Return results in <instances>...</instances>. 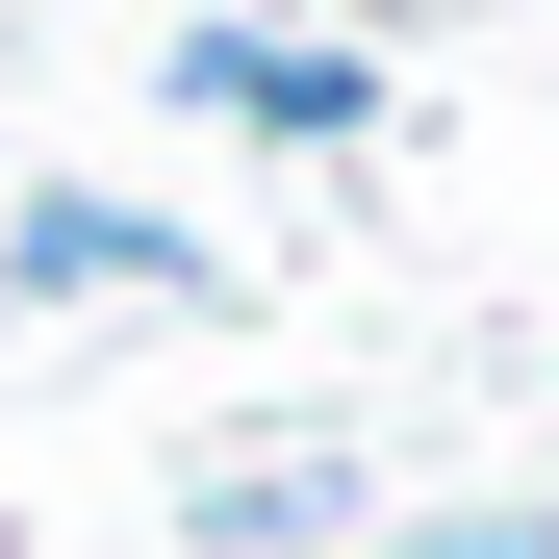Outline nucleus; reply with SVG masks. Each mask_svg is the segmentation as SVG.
<instances>
[{"label":"nucleus","instance_id":"nucleus-1","mask_svg":"<svg viewBox=\"0 0 559 559\" xmlns=\"http://www.w3.org/2000/svg\"><path fill=\"white\" fill-rule=\"evenodd\" d=\"M153 76H178L204 128H254V153H356V128H382V76H356V51L229 26V0H178V26H153Z\"/></svg>","mask_w":559,"mask_h":559},{"label":"nucleus","instance_id":"nucleus-2","mask_svg":"<svg viewBox=\"0 0 559 559\" xmlns=\"http://www.w3.org/2000/svg\"><path fill=\"white\" fill-rule=\"evenodd\" d=\"M178 534H204V559H356V534H382V457H356V432H254V457H178Z\"/></svg>","mask_w":559,"mask_h":559},{"label":"nucleus","instance_id":"nucleus-3","mask_svg":"<svg viewBox=\"0 0 559 559\" xmlns=\"http://www.w3.org/2000/svg\"><path fill=\"white\" fill-rule=\"evenodd\" d=\"M0 306H204V229H153V204H76V178H51V204L0 229Z\"/></svg>","mask_w":559,"mask_h":559},{"label":"nucleus","instance_id":"nucleus-4","mask_svg":"<svg viewBox=\"0 0 559 559\" xmlns=\"http://www.w3.org/2000/svg\"><path fill=\"white\" fill-rule=\"evenodd\" d=\"M356 559H559V484H457V509H382Z\"/></svg>","mask_w":559,"mask_h":559}]
</instances>
